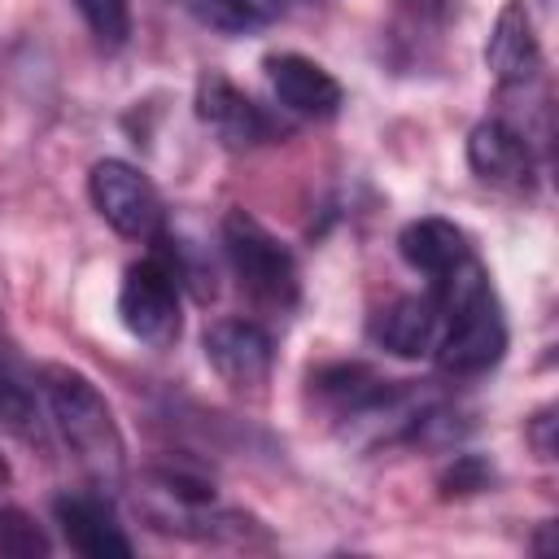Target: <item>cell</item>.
Here are the masks:
<instances>
[{"label":"cell","mask_w":559,"mask_h":559,"mask_svg":"<svg viewBox=\"0 0 559 559\" xmlns=\"http://www.w3.org/2000/svg\"><path fill=\"white\" fill-rule=\"evenodd\" d=\"M0 555H13V559H44L52 555V542L48 533L13 502H0Z\"/></svg>","instance_id":"16"},{"label":"cell","mask_w":559,"mask_h":559,"mask_svg":"<svg viewBox=\"0 0 559 559\" xmlns=\"http://www.w3.org/2000/svg\"><path fill=\"white\" fill-rule=\"evenodd\" d=\"M188 9L214 26V31H227V35H249V31H262L280 17L284 0H188Z\"/></svg>","instance_id":"15"},{"label":"cell","mask_w":559,"mask_h":559,"mask_svg":"<svg viewBox=\"0 0 559 559\" xmlns=\"http://www.w3.org/2000/svg\"><path fill=\"white\" fill-rule=\"evenodd\" d=\"M493 480H498V472H493V463H489L485 454H454V459L441 467L437 489H441V498H476V493H485Z\"/></svg>","instance_id":"17"},{"label":"cell","mask_w":559,"mask_h":559,"mask_svg":"<svg viewBox=\"0 0 559 559\" xmlns=\"http://www.w3.org/2000/svg\"><path fill=\"white\" fill-rule=\"evenodd\" d=\"M432 301L441 314V332L432 345V358L445 376L472 380L502 362L507 354V319L502 301L493 293V280L476 253H467L459 266L432 280Z\"/></svg>","instance_id":"2"},{"label":"cell","mask_w":559,"mask_h":559,"mask_svg":"<svg viewBox=\"0 0 559 559\" xmlns=\"http://www.w3.org/2000/svg\"><path fill=\"white\" fill-rule=\"evenodd\" d=\"M262 74H266L275 100L297 118H332L345 105L341 79L328 66H319L314 57H306V52H293V48L266 52L262 57Z\"/></svg>","instance_id":"9"},{"label":"cell","mask_w":559,"mask_h":559,"mask_svg":"<svg viewBox=\"0 0 559 559\" xmlns=\"http://www.w3.org/2000/svg\"><path fill=\"white\" fill-rule=\"evenodd\" d=\"M183 280L166 245H157L148 258L131 262L118 284V319L131 341L148 349H170L183 332Z\"/></svg>","instance_id":"5"},{"label":"cell","mask_w":559,"mask_h":559,"mask_svg":"<svg viewBox=\"0 0 559 559\" xmlns=\"http://www.w3.org/2000/svg\"><path fill=\"white\" fill-rule=\"evenodd\" d=\"M467 166L480 183L520 192L533 179V144L507 118H480L467 131Z\"/></svg>","instance_id":"10"},{"label":"cell","mask_w":559,"mask_h":559,"mask_svg":"<svg viewBox=\"0 0 559 559\" xmlns=\"http://www.w3.org/2000/svg\"><path fill=\"white\" fill-rule=\"evenodd\" d=\"M397 253L411 271L437 280L450 266H459L472 253V245H467V231L459 223H450L441 214H419L397 231Z\"/></svg>","instance_id":"14"},{"label":"cell","mask_w":559,"mask_h":559,"mask_svg":"<svg viewBox=\"0 0 559 559\" xmlns=\"http://www.w3.org/2000/svg\"><path fill=\"white\" fill-rule=\"evenodd\" d=\"M306 4H314V0H306Z\"/></svg>","instance_id":"21"},{"label":"cell","mask_w":559,"mask_h":559,"mask_svg":"<svg viewBox=\"0 0 559 559\" xmlns=\"http://www.w3.org/2000/svg\"><path fill=\"white\" fill-rule=\"evenodd\" d=\"M555 428H559V419H555V406L550 402L524 419V441L533 445L537 459H555Z\"/></svg>","instance_id":"20"},{"label":"cell","mask_w":559,"mask_h":559,"mask_svg":"<svg viewBox=\"0 0 559 559\" xmlns=\"http://www.w3.org/2000/svg\"><path fill=\"white\" fill-rule=\"evenodd\" d=\"M52 515L74 555H87V559H131L135 555L131 537L122 533L114 507L100 493H61L52 502Z\"/></svg>","instance_id":"12"},{"label":"cell","mask_w":559,"mask_h":559,"mask_svg":"<svg viewBox=\"0 0 559 559\" xmlns=\"http://www.w3.org/2000/svg\"><path fill=\"white\" fill-rule=\"evenodd\" d=\"M87 31L96 35L100 48H122L131 35V4L127 0H74Z\"/></svg>","instance_id":"18"},{"label":"cell","mask_w":559,"mask_h":559,"mask_svg":"<svg viewBox=\"0 0 559 559\" xmlns=\"http://www.w3.org/2000/svg\"><path fill=\"white\" fill-rule=\"evenodd\" d=\"M135 511L144 515V524L162 537H183L197 546H271L266 528L258 515L227 507L214 485L188 467H170V463H153L135 476Z\"/></svg>","instance_id":"1"},{"label":"cell","mask_w":559,"mask_h":559,"mask_svg":"<svg viewBox=\"0 0 559 559\" xmlns=\"http://www.w3.org/2000/svg\"><path fill=\"white\" fill-rule=\"evenodd\" d=\"M218 236H223L227 266H231V275L240 280L245 297H249L258 310L288 314V310L297 306V297H301V271H297L293 249H288L266 223H258V218L245 214V210H227Z\"/></svg>","instance_id":"4"},{"label":"cell","mask_w":559,"mask_h":559,"mask_svg":"<svg viewBox=\"0 0 559 559\" xmlns=\"http://www.w3.org/2000/svg\"><path fill=\"white\" fill-rule=\"evenodd\" d=\"M485 70L502 87H528L542 74V39L524 0H507L485 39Z\"/></svg>","instance_id":"11"},{"label":"cell","mask_w":559,"mask_h":559,"mask_svg":"<svg viewBox=\"0 0 559 559\" xmlns=\"http://www.w3.org/2000/svg\"><path fill=\"white\" fill-rule=\"evenodd\" d=\"M192 105H197V118L218 135L223 148H258V144H266V140L280 135V122L245 87H236L218 70H205L197 79Z\"/></svg>","instance_id":"8"},{"label":"cell","mask_w":559,"mask_h":559,"mask_svg":"<svg viewBox=\"0 0 559 559\" xmlns=\"http://www.w3.org/2000/svg\"><path fill=\"white\" fill-rule=\"evenodd\" d=\"M35 380H39V393L48 402L52 428L61 432L66 450L87 472V480L96 489H118L127 476V441H122L114 406L96 389V380L79 367H66V362H44Z\"/></svg>","instance_id":"3"},{"label":"cell","mask_w":559,"mask_h":559,"mask_svg":"<svg viewBox=\"0 0 559 559\" xmlns=\"http://www.w3.org/2000/svg\"><path fill=\"white\" fill-rule=\"evenodd\" d=\"M201 354L210 371L236 393H262L275 371V341L253 319H214L201 332Z\"/></svg>","instance_id":"7"},{"label":"cell","mask_w":559,"mask_h":559,"mask_svg":"<svg viewBox=\"0 0 559 559\" xmlns=\"http://www.w3.org/2000/svg\"><path fill=\"white\" fill-rule=\"evenodd\" d=\"M437 332H441V314H437L432 293H424V297H397V301L380 306L371 314V323H367L371 345H380L393 358H424V354H432Z\"/></svg>","instance_id":"13"},{"label":"cell","mask_w":559,"mask_h":559,"mask_svg":"<svg viewBox=\"0 0 559 559\" xmlns=\"http://www.w3.org/2000/svg\"><path fill=\"white\" fill-rule=\"evenodd\" d=\"M393 13H397L402 39H428V35L445 31L454 0H393Z\"/></svg>","instance_id":"19"},{"label":"cell","mask_w":559,"mask_h":559,"mask_svg":"<svg viewBox=\"0 0 559 559\" xmlns=\"http://www.w3.org/2000/svg\"><path fill=\"white\" fill-rule=\"evenodd\" d=\"M87 197L96 214L127 240H157L166 227V210L153 179L122 157H100L87 170Z\"/></svg>","instance_id":"6"}]
</instances>
